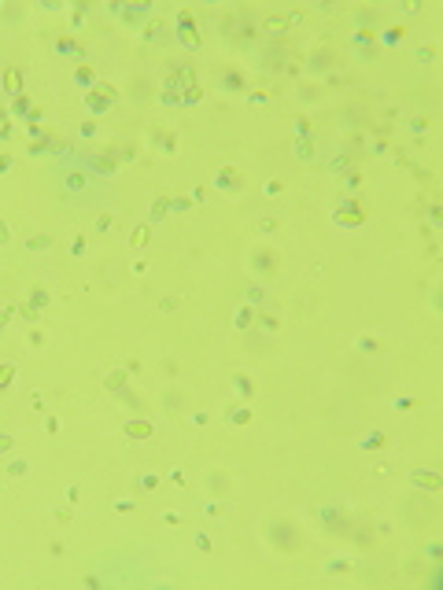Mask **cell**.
<instances>
[{"label":"cell","instance_id":"33","mask_svg":"<svg viewBox=\"0 0 443 590\" xmlns=\"http://www.w3.org/2000/svg\"><path fill=\"white\" fill-rule=\"evenodd\" d=\"M96 229H100V232L111 229V214H100V218H96Z\"/></svg>","mask_w":443,"mask_h":590},{"label":"cell","instance_id":"37","mask_svg":"<svg viewBox=\"0 0 443 590\" xmlns=\"http://www.w3.org/2000/svg\"><path fill=\"white\" fill-rule=\"evenodd\" d=\"M11 236H8V221H0V244H8Z\"/></svg>","mask_w":443,"mask_h":590},{"label":"cell","instance_id":"32","mask_svg":"<svg viewBox=\"0 0 443 590\" xmlns=\"http://www.w3.org/2000/svg\"><path fill=\"white\" fill-rule=\"evenodd\" d=\"M237 387H240L244 395H251V380H248V376H237Z\"/></svg>","mask_w":443,"mask_h":590},{"label":"cell","instance_id":"36","mask_svg":"<svg viewBox=\"0 0 443 590\" xmlns=\"http://www.w3.org/2000/svg\"><path fill=\"white\" fill-rule=\"evenodd\" d=\"M141 487H148V491H151V487H159V480H155V476H141Z\"/></svg>","mask_w":443,"mask_h":590},{"label":"cell","instance_id":"11","mask_svg":"<svg viewBox=\"0 0 443 590\" xmlns=\"http://www.w3.org/2000/svg\"><path fill=\"white\" fill-rule=\"evenodd\" d=\"M151 140H155V144H159L162 151H174V148H178V137L167 133V129H155V133H151Z\"/></svg>","mask_w":443,"mask_h":590},{"label":"cell","instance_id":"12","mask_svg":"<svg viewBox=\"0 0 443 590\" xmlns=\"http://www.w3.org/2000/svg\"><path fill=\"white\" fill-rule=\"evenodd\" d=\"M74 78L81 81V85H89V89L96 85V74H92V67H89V63H78V70H74Z\"/></svg>","mask_w":443,"mask_h":590},{"label":"cell","instance_id":"13","mask_svg":"<svg viewBox=\"0 0 443 590\" xmlns=\"http://www.w3.org/2000/svg\"><path fill=\"white\" fill-rule=\"evenodd\" d=\"M56 52H74V55H85V48H81L78 41H71V37H60V41H56Z\"/></svg>","mask_w":443,"mask_h":590},{"label":"cell","instance_id":"10","mask_svg":"<svg viewBox=\"0 0 443 590\" xmlns=\"http://www.w3.org/2000/svg\"><path fill=\"white\" fill-rule=\"evenodd\" d=\"M4 89L11 92V96H19V92H22V74H19L15 67H11V70H4Z\"/></svg>","mask_w":443,"mask_h":590},{"label":"cell","instance_id":"19","mask_svg":"<svg viewBox=\"0 0 443 590\" xmlns=\"http://www.w3.org/2000/svg\"><path fill=\"white\" fill-rule=\"evenodd\" d=\"M162 37V22L155 19V22H148V26H144V41H159Z\"/></svg>","mask_w":443,"mask_h":590},{"label":"cell","instance_id":"35","mask_svg":"<svg viewBox=\"0 0 443 590\" xmlns=\"http://www.w3.org/2000/svg\"><path fill=\"white\" fill-rule=\"evenodd\" d=\"M399 37H403V26H392V33H388V44H395Z\"/></svg>","mask_w":443,"mask_h":590},{"label":"cell","instance_id":"7","mask_svg":"<svg viewBox=\"0 0 443 590\" xmlns=\"http://www.w3.org/2000/svg\"><path fill=\"white\" fill-rule=\"evenodd\" d=\"M181 85H185V92H181V100H189V103H196V100H200V85H196V74H192L189 67L181 70Z\"/></svg>","mask_w":443,"mask_h":590},{"label":"cell","instance_id":"24","mask_svg":"<svg viewBox=\"0 0 443 590\" xmlns=\"http://www.w3.org/2000/svg\"><path fill=\"white\" fill-rule=\"evenodd\" d=\"M167 207H170V199H155V207H151V218H162V214H167Z\"/></svg>","mask_w":443,"mask_h":590},{"label":"cell","instance_id":"26","mask_svg":"<svg viewBox=\"0 0 443 590\" xmlns=\"http://www.w3.org/2000/svg\"><path fill=\"white\" fill-rule=\"evenodd\" d=\"M52 244V236H30L26 240V247H48Z\"/></svg>","mask_w":443,"mask_h":590},{"label":"cell","instance_id":"9","mask_svg":"<svg viewBox=\"0 0 443 590\" xmlns=\"http://www.w3.org/2000/svg\"><path fill=\"white\" fill-rule=\"evenodd\" d=\"M122 432L130 435V439H148V435H151V424H148V421H130Z\"/></svg>","mask_w":443,"mask_h":590},{"label":"cell","instance_id":"1","mask_svg":"<svg viewBox=\"0 0 443 590\" xmlns=\"http://www.w3.org/2000/svg\"><path fill=\"white\" fill-rule=\"evenodd\" d=\"M103 384H107V391H111V395H119L130 409H141V398H137V395L130 391V387H126V373H122V369H119V373H107V380H103Z\"/></svg>","mask_w":443,"mask_h":590},{"label":"cell","instance_id":"5","mask_svg":"<svg viewBox=\"0 0 443 590\" xmlns=\"http://www.w3.org/2000/svg\"><path fill=\"white\" fill-rule=\"evenodd\" d=\"M178 22H181V41L189 44V48H200V33H196V26H192V15H189V11H181Z\"/></svg>","mask_w":443,"mask_h":590},{"label":"cell","instance_id":"8","mask_svg":"<svg viewBox=\"0 0 443 590\" xmlns=\"http://www.w3.org/2000/svg\"><path fill=\"white\" fill-rule=\"evenodd\" d=\"M410 480L417 483V487H425V491H439V483H443V480L436 476V472H428V468H417Z\"/></svg>","mask_w":443,"mask_h":590},{"label":"cell","instance_id":"15","mask_svg":"<svg viewBox=\"0 0 443 590\" xmlns=\"http://www.w3.org/2000/svg\"><path fill=\"white\" fill-rule=\"evenodd\" d=\"M218 185H226V188H233V185H237V188H240V173L233 170V166H226V170L218 173Z\"/></svg>","mask_w":443,"mask_h":590},{"label":"cell","instance_id":"30","mask_svg":"<svg viewBox=\"0 0 443 590\" xmlns=\"http://www.w3.org/2000/svg\"><path fill=\"white\" fill-rule=\"evenodd\" d=\"M15 111H19V114H30V100L19 96V100H15Z\"/></svg>","mask_w":443,"mask_h":590},{"label":"cell","instance_id":"25","mask_svg":"<svg viewBox=\"0 0 443 590\" xmlns=\"http://www.w3.org/2000/svg\"><path fill=\"white\" fill-rule=\"evenodd\" d=\"M19 314H22V317H26V321H30V325H33V321H37V306H30V303H26V306H19Z\"/></svg>","mask_w":443,"mask_h":590},{"label":"cell","instance_id":"20","mask_svg":"<svg viewBox=\"0 0 443 590\" xmlns=\"http://www.w3.org/2000/svg\"><path fill=\"white\" fill-rule=\"evenodd\" d=\"M229 421H233V424H248V421H251V409H248V406L233 409V413H229Z\"/></svg>","mask_w":443,"mask_h":590},{"label":"cell","instance_id":"31","mask_svg":"<svg viewBox=\"0 0 443 590\" xmlns=\"http://www.w3.org/2000/svg\"><path fill=\"white\" fill-rule=\"evenodd\" d=\"M248 303L259 306V303H262V288H248Z\"/></svg>","mask_w":443,"mask_h":590},{"label":"cell","instance_id":"28","mask_svg":"<svg viewBox=\"0 0 443 590\" xmlns=\"http://www.w3.org/2000/svg\"><path fill=\"white\" fill-rule=\"evenodd\" d=\"M248 321H251V310H240V314H237V328H251Z\"/></svg>","mask_w":443,"mask_h":590},{"label":"cell","instance_id":"34","mask_svg":"<svg viewBox=\"0 0 443 590\" xmlns=\"http://www.w3.org/2000/svg\"><path fill=\"white\" fill-rule=\"evenodd\" d=\"M196 546H200V550H207V553H211V539H207V535H196Z\"/></svg>","mask_w":443,"mask_h":590},{"label":"cell","instance_id":"14","mask_svg":"<svg viewBox=\"0 0 443 590\" xmlns=\"http://www.w3.org/2000/svg\"><path fill=\"white\" fill-rule=\"evenodd\" d=\"M336 221H340V225H358V221H362V210H336Z\"/></svg>","mask_w":443,"mask_h":590},{"label":"cell","instance_id":"17","mask_svg":"<svg viewBox=\"0 0 443 590\" xmlns=\"http://www.w3.org/2000/svg\"><path fill=\"white\" fill-rule=\"evenodd\" d=\"M296 155H299V159H310V155H314L310 137H299V140H296Z\"/></svg>","mask_w":443,"mask_h":590},{"label":"cell","instance_id":"16","mask_svg":"<svg viewBox=\"0 0 443 590\" xmlns=\"http://www.w3.org/2000/svg\"><path fill=\"white\" fill-rule=\"evenodd\" d=\"M380 446H388V435H384V432H373L369 439L362 443V450H380Z\"/></svg>","mask_w":443,"mask_h":590},{"label":"cell","instance_id":"18","mask_svg":"<svg viewBox=\"0 0 443 590\" xmlns=\"http://www.w3.org/2000/svg\"><path fill=\"white\" fill-rule=\"evenodd\" d=\"M259 325L266 328V332H277V328H281V317H277V314H262V317H259Z\"/></svg>","mask_w":443,"mask_h":590},{"label":"cell","instance_id":"21","mask_svg":"<svg viewBox=\"0 0 443 590\" xmlns=\"http://www.w3.org/2000/svg\"><path fill=\"white\" fill-rule=\"evenodd\" d=\"M11 376H15V365H0V391L11 387Z\"/></svg>","mask_w":443,"mask_h":590},{"label":"cell","instance_id":"23","mask_svg":"<svg viewBox=\"0 0 443 590\" xmlns=\"http://www.w3.org/2000/svg\"><path fill=\"white\" fill-rule=\"evenodd\" d=\"M48 303V291L44 288H33V295H30V306H44Z\"/></svg>","mask_w":443,"mask_h":590},{"label":"cell","instance_id":"6","mask_svg":"<svg viewBox=\"0 0 443 590\" xmlns=\"http://www.w3.org/2000/svg\"><path fill=\"white\" fill-rule=\"evenodd\" d=\"M222 89H226V92H244V89H248V81H244L240 70L226 67V70H222Z\"/></svg>","mask_w":443,"mask_h":590},{"label":"cell","instance_id":"27","mask_svg":"<svg viewBox=\"0 0 443 590\" xmlns=\"http://www.w3.org/2000/svg\"><path fill=\"white\" fill-rule=\"evenodd\" d=\"M11 446H15V439H11V435H8V432H0V454H8V450H11Z\"/></svg>","mask_w":443,"mask_h":590},{"label":"cell","instance_id":"39","mask_svg":"<svg viewBox=\"0 0 443 590\" xmlns=\"http://www.w3.org/2000/svg\"><path fill=\"white\" fill-rule=\"evenodd\" d=\"M4 321H8V314H0V328H4Z\"/></svg>","mask_w":443,"mask_h":590},{"label":"cell","instance_id":"22","mask_svg":"<svg viewBox=\"0 0 443 590\" xmlns=\"http://www.w3.org/2000/svg\"><path fill=\"white\" fill-rule=\"evenodd\" d=\"M148 244V225H137L133 229V247H144Z\"/></svg>","mask_w":443,"mask_h":590},{"label":"cell","instance_id":"38","mask_svg":"<svg viewBox=\"0 0 443 590\" xmlns=\"http://www.w3.org/2000/svg\"><path fill=\"white\" fill-rule=\"evenodd\" d=\"M4 170H11V155H0V173Z\"/></svg>","mask_w":443,"mask_h":590},{"label":"cell","instance_id":"4","mask_svg":"<svg viewBox=\"0 0 443 590\" xmlns=\"http://www.w3.org/2000/svg\"><path fill=\"white\" fill-rule=\"evenodd\" d=\"M251 269H255V273H266V277H270L273 269H277V251H270V247H259V251L251 255Z\"/></svg>","mask_w":443,"mask_h":590},{"label":"cell","instance_id":"2","mask_svg":"<svg viewBox=\"0 0 443 590\" xmlns=\"http://www.w3.org/2000/svg\"><path fill=\"white\" fill-rule=\"evenodd\" d=\"M119 96V89H111L107 81H96V85L89 89V96H85V103H89V111H107V103Z\"/></svg>","mask_w":443,"mask_h":590},{"label":"cell","instance_id":"29","mask_svg":"<svg viewBox=\"0 0 443 590\" xmlns=\"http://www.w3.org/2000/svg\"><path fill=\"white\" fill-rule=\"evenodd\" d=\"M170 207H178V210H189V207H192V199H185V196H178V199H170Z\"/></svg>","mask_w":443,"mask_h":590},{"label":"cell","instance_id":"3","mask_svg":"<svg viewBox=\"0 0 443 590\" xmlns=\"http://www.w3.org/2000/svg\"><path fill=\"white\" fill-rule=\"evenodd\" d=\"M270 539H273V546L277 550H285V553H292V550H299V535L288 524H273V531H270Z\"/></svg>","mask_w":443,"mask_h":590}]
</instances>
